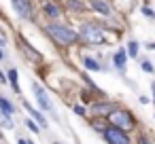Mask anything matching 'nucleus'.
<instances>
[{
	"label": "nucleus",
	"mask_w": 155,
	"mask_h": 144,
	"mask_svg": "<svg viewBox=\"0 0 155 144\" xmlns=\"http://www.w3.org/2000/svg\"><path fill=\"white\" fill-rule=\"evenodd\" d=\"M0 112L2 114H7V117H11V114H15V106L5 98V95H0Z\"/></svg>",
	"instance_id": "nucleus-9"
},
{
	"label": "nucleus",
	"mask_w": 155,
	"mask_h": 144,
	"mask_svg": "<svg viewBox=\"0 0 155 144\" xmlns=\"http://www.w3.org/2000/svg\"><path fill=\"white\" fill-rule=\"evenodd\" d=\"M81 38L91 47H100L106 43V32H104V28H100L96 24H83L81 26Z\"/></svg>",
	"instance_id": "nucleus-2"
},
{
	"label": "nucleus",
	"mask_w": 155,
	"mask_h": 144,
	"mask_svg": "<svg viewBox=\"0 0 155 144\" xmlns=\"http://www.w3.org/2000/svg\"><path fill=\"white\" fill-rule=\"evenodd\" d=\"M11 5H13V9L17 11L19 17H24V19L32 17V5L28 2V0H11Z\"/></svg>",
	"instance_id": "nucleus-6"
},
{
	"label": "nucleus",
	"mask_w": 155,
	"mask_h": 144,
	"mask_svg": "<svg viewBox=\"0 0 155 144\" xmlns=\"http://www.w3.org/2000/svg\"><path fill=\"white\" fill-rule=\"evenodd\" d=\"M140 144H153V142H151L149 138H140Z\"/></svg>",
	"instance_id": "nucleus-22"
},
{
	"label": "nucleus",
	"mask_w": 155,
	"mask_h": 144,
	"mask_svg": "<svg viewBox=\"0 0 155 144\" xmlns=\"http://www.w3.org/2000/svg\"><path fill=\"white\" fill-rule=\"evenodd\" d=\"M147 49H151V51H153V49H155V43H149V45H147Z\"/></svg>",
	"instance_id": "nucleus-25"
},
{
	"label": "nucleus",
	"mask_w": 155,
	"mask_h": 144,
	"mask_svg": "<svg viewBox=\"0 0 155 144\" xmlns=\"http://www.w3.org/2000/svg\"><path fill=\"white\" fill-rule=\"evenodd\" d=\"M74 112H77L79 117H83V114H85V108H83V106H74Z\"/></svg>",
	"instance_id": "nucleus-21"
},
{
	"label": "nucleus",
	"mask_w": 155,
	"mask_h": 144,
	"mask_svg": "<svg viewBox=\"0 0 155 144\" xmlns=\"http://www.w3.org/2000/svg\"><path fill=\"white\" fill-rule=\"evenodd\" d=\"M32 93H34V98H36V102L41 104L43 110H51V112H53V106H51V100L47 98V91H45L38 83H34V81H32Z\"/></svg>",
	"instance_id": "nucleus-5"
},
{
	"label": "nucleus",
	"mask_w": 155,
	"mask_h": 144,
	"mask_svg": "<svg viewBox=\"0 0 155 144\" xmlns=\"http://www.w3.org/2000/svg\"><path fill=\"white\" fill-rule=\"evenodd\" d=\"M68 9H72L74 13H83L85 11V5L79 2V0H68Z\"/></svg>",
	"instance_id": "nucleus-15"
},
{
	"label": "nucleus",
	"mask_w": 155,
	"mask_h": 144,
	"mask_svg": "<svg viewBox=\"0 0 155 144\" xmlns=\"http://www.w3.org/2000/svg\"><path fill=\"white\" fill-rule=\"evenodd\" d=\"M151 89H153V102H155V81L151 83Z\"/></svg>",
	"instance_id": "nucleus-24"
},
{
	"label": "nucleus",
	"mask_w": 155,
	"mask_h": 144,
	"mask_svg": "<svg viewBox=\"0 0 155 144\" xmlns=\"http://www.w3.org/2000/svg\"><path fill=\"white\" fill-rule=\"evenodd\" d=\"M24 106H26V110H28V112H30V114L34 117V121H38L41 125H47V121H45V117H43V114H41L38 110H34V108H32L30 104H24Z\"/></svg>",
	"instance_id": "nucleus-13"
},
{
	"label": "nucleus",
	"mask_w": 155,
	"mask_h": 144,
	"mask_svg": "<svg viewBox=\"0 0 155 144\" xmlns=\"http://www.w3.org/2000/svg\"><path fill=\"white\" fill-rule=\"evenodd\" d=\"M0 62H5V51H2V47H0Z\"/></svg>",
	"instance_id": "nucleus-23"
},
{
	"label": "nucleus",
	"mask_w": 155,
	"mask_h": 144,
	"mask_svg": "<svg viewBox=\"0 0 155 144\" xmlns=\"http://www.w3.org/2000/svg\"><path fill=\"white\" fill-rule=\"evenodd\" d=\"M142 13H144L147 17H153V19H155V11H153V9H149V7H144V9H142Z\"/></svg>",
	"instance_id": "nucleus-20"
},
{
	"label": "nucleus",
	"mask_w": 155,
	"mask_h": 144,
	"mask_svg": "<svg viewBox=\"0 0 155 144\" xmlns=\"http://www.w3.org/2000/svg\"><path fill=\"white\" fill-rule=\"evenodd\" d=\"M26 125H28V129H30V131H34V133H38V131H41V129H38V125H36L32 119H28V121H26Z\"/></svg>",
	"instance_id": "nucleus-18"
},
{
	"label": "nucleus",
	"mask_w": 155,
	"mask_h": 144,
	"mask_svg": "<svg viewBox=\"0 0 155 144\" xmlns=\"http://www.w3.org/2000/svg\"><path fill=\"white\" fill-rule=\"evenodd\" d=\"M53 144H60V142H53Z\"/></svg>",
	"instance_id": "nucleus-27"
},
{
	"label": "nucleus",
	"mask_w": 155,
	"mask_h": 144,
	"mask_svg": "<svg viewBox=\"0 0 155 144\" xmlns=\"http://www.w3.org/2000/svg\"><path fill=\"white\" fill-rule=\"evenodd\" d=\"M47 32L51 34L53 40H58V45L62 47H68V45H74L79 34L72 30V28H66V26H58V24H49L47 26Z\"/></svg>",
	"instance_id": "nucleus-1"
},
{
	"label": "nucleus",
	"mask_w": 155,
	"mask_h": 144,
	"mask_svg": "<svg viewBox=\"0 0 155 144\" xmlns=\"http://www.w3.org/2000/svg\"><path fill=\"white\" fill-rule=\"evenodd\" d=\"M91 9L96 11V13H100V15H104V17H108L110 15V7L106 5V2H102V0H91Z\"/></svg>",
	"instance_id": "nucleus-8"
},
{
	"label": "nucleus",
	"mask_w": 155,
	"mask_h": 144,
	"mask_svg": "<svg viewBox=\"0 0 155 144\" xmlns=\"http://www.w3.org/2000/svg\"><path fill=\"white\" fill-rule=\"evenodd\" d=\"M0 123H2V125H5V127H7V129H11V127H13V125H11V121H9V117H7V114H2V117H0Z\"/></svg>",
	"instance_id": "nucleus-19"
},
{
	"label": "nucleus",
	"mask_w": 155,
	"mask_h": 144,
	"mask_svg": "<svg viewBox=\"0 0 155 144\" xmlns=\"http://www.w3.org/2000/svg\"><path fill=\"white\" fill-rule=\"evenodd\" d=\"M7 78H5V74H2V70H0V83H5Z\"/></svg>",
	"instance_id": "nucleus-26"
},
{
	"label": "nucleus",
	"mask_w": 155,
	"mask_h": 144,
	"mask_svg": "<svg viewBox=\"0 0 155 144\" xmlns=\"http://www.w3.org/2000/svg\"><path fill=\"white\" fill-rule=\"evenodd\" d=\"M140 66H142V70H144V72H149V74H153V70H155V68H153V64H151L149 59H142V64H140Z\"/></svg>",
	"instance_id": "nucleus-17"
},
{
	"label": "nucleus",
	"mask_w": 155,
	"mask_h": 144,
	"mask_svg": "<svg viewBox=\"0 0 155 144\" xmlns=\"http://www.w3.org/2000/svg\"><path fill=\"white\" fill-rule=\"evenodd\" d=\"M83 66H85L87 70H94V72H100V70H102V66H100L94 57H83Z\"/></svg>",
	"instance_id": "nucleus-11"
},
{
	"label": "nucleus",
	"mask_w": 155,
	"mask_h": 144,
	"mask_svg": "<svg viewBox=\"0 0 155 144\" xmlns=\"http://www.w3.org/2000/svg\"><path fill=\"white\" fill-rule=\"evenodd\" d=\"M113 110H117L115 104H108V102H104V104H94V112H98V114H108V112H113Z\"/></svg>",
	"instance_id": "nucleus-10"
},
{
	"label": "nucleus",
	"mask_w": 155,
	"mask_h": 144,
	"mask_svg": "<svg viewBox=\"0 0 155 144\" xmlns=\"http://www.w3.org/2000/svg\"><path fill=\"white\" fill-rule=\"evenodd\" d=\"M125 59H127V51H125V49H119V51L113 55V64H115V68H117L119 72L125 70V64H127Z\"/></svg>",
	"instance_id": "nucleus-7"
},
{
	"label": "nucleus",
	"mask_w": 155,
	"mask_h": 144,
	"mask_svg": "<svg viewBox=\"0 0 155 144\" xmlns=\"http://www.w3.org/2000/svg\"><path fill=\"white\" fill-rule=\"evenodd\" d=\"M45 13H47V15H49L51 19L60 17V9H58V7H55L53 2H47V5H45Z\"/></svg>",
	"instance_id": "nucleus-14"
},
{
	"label": "nucleus",
	"mask_w": 155,
	"mask_h": 144,
	"mask_svg": "<svg viewBox=\"0 0 155 144\" xmlns=\"http://www.w3.org/2000/svg\"><path fill=\"white\" fill-rule=\"evenodd\" d=\"M9 81H11L13 89L17 91V95H21V87H19V76H17V70H9Z\"/></svg>",
	"instance_id": "nucleus-12"
},
{
	"label": "nucleus",
	"mask_w": 155,
	"mask_h": 144,
	"mask_svg": "<svg viewBox=\"0 0 155 144\" xmlns=\"http://www.w3.org/2000/svg\"><path fill=\"white\" fill-rule=\"evenodd\" d=\"M108 117V121H110V125H115V127H119V129H123V131H130V129H134V117L127 112V110H113V112H108L106 114Z\"/></svg>",
	"instance_id": "nucleus-3"
},
{
	"label": "nucleus",
	"mask_w": 155,
	"mask_h": 144,
	"mask_svg": "<svg viewBox=\"0 0 155 144\" xmlns=\"http://www.w3.org/2000/svg\"><path fill=\"white\" fill-rule=\"evenodd\" d=\"M104 138L108 144H130V138H127V131L110 125V127H104Z\"/></svg>",
	"instance_id": "nucleus-4"
},
{
	"label": "nucleus",
	"mask_w": 155,
	"mask_h": 144,
	"mask_svg": "<svg viewBox=\"0 0 155 144\" xmlns=\"http://www.w3.org/2000/svg\"><path fill=\"white\" fill-rule=\"evenodd\" d=\"M127 55H130V57H136V55H138V43H136V40H132V43L127 45Z\"/></svg>",
	"instance_id": "nucleus-16"
}]
</instances>
